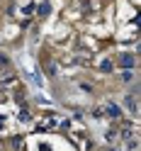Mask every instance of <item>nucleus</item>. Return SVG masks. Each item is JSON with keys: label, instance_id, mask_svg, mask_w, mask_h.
Segmentation results:
<instances>
[{"label": "nucleus", "instance_id": "f03ea898", "mask_svg": "<svg viewBox=\"0 0 141 151\" xmlns=\"http://www.w3.org/2000/svg\"><path fill=\"white\" fill-rule=\"evenodd\" d=\"M122 66L131 68V66H134V56H122Z\"/></svg>", "mask_w": 141, "mask_h": 151}, {"label": "nucleus", "instance_id": "f257e3e1", "mask_svg": "<svg viewBox=\"0 0 141 151\" xmlns=\"http://www.w3.org/2000/svg\"><path fill=\"white\" fill-rule=\"evenodd\" d=\"M107 115H110V117H119V115H122V110L115 105V102H110V105H107Z\"/></svg>", "mask_w": 141, "mask_h": 151}, {"label": "nucleus", "instance_id": "7ed1b4c3", "mask_svg": "<svg viewBox=\"0 0 141 151\" xmlns=\"http://www.w3.org/2000/svg\"><path fill=\"white\" fill-rule=\"evenodd\" d=\"M49 10H51V5H49V3H44V5L39 7V12H42V15H46V12H49Z\"/></svg>", "mask_w": 141, "mask_h": 151}]
</instances>
